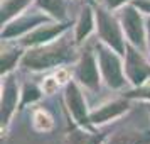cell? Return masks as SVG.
<instances>
[{"instance_id":"obj_2","label":"cell","mask_w":150,"mask_h":144,"mask_svg":"<svg viewBox=\"0 0 150 144\" xmlns=\"http://www.w3.org/2000/svg\"><path fill=\"white\" fill-rule=\"evenodd\" d=\"M113 48L110 46H103V44H98L96 46V51H98V59H100V69H101L105 80L110 87L113 88H118L125 83V78H123L122 73V66H120V59L118 56L115 54L116 51H111Z\"/></svg>"},{"instance_id":"obj_22","label":"cell","mask_w":150,"mask_h":144,"mask_svg":"<svg viewBox=\"0 0 150 144\" xmlns=\"http://www.w3.org/2000/svg\"><path fill=\"white\" fill-rule=\"evenodd\" d=\"M135 4L142 9L143 12H150V0H138V2H135Z\"/></svg>"},{"instance_id":"obj_11","label":"cell","mask_w":150,"mask_h":144,"mask_svg":"<svg viewBox=\"0 0 150 144\" xmlns=\"http://www.w3.org/2000/svg\"><path fill=\"white\" fill-rule=\"evenodd\" d=\"M149 143H150V134L137 132V130L116 132L106 141V144H149Z\"/></svg>"},{"instance_id":"obj_1","label":"cell","mask_w":150,"mask_h":144,"mask_svg":"<svg viewBox=\"0 0 150 144\" xmlns=\"http://www.w3.org/2000/svg\"><path fill=\"white\" fill-rule=\"evenodd\" d=\"M71 56H73V42H69L68 37H62L59 42H51L47 46H41L29 51L24 56L22 63L30 69H44L62 61H68Z\"/></svg>"},{"instance_id":"obj_25","label":"cell","mask_w":150,"mask_h":144,"mask_svg":"<svg viewBox=\"0 0 150 144\" xmlns=\"http://www.w3.org/2000/svg\"><path fill=\"white\" fill-rule=\"evenodd\" d=\"M149 37H150V22H149ZM149 46H150V39H149Z\"/></svg>"},{"instance_id":"obj_8","label":"cell","mask_w":150,"mask_h":144,"mask_svg":"<svg viewBox=\"0 0 150 144\" xmlns=\"http://www.w3.org/2000/svg\"><path fill=\"white\" fill-rule=\"evenodd\" d=\"M66 102L69 105L71 114L79 124H88L89 117L86 114V105H84V98L81 95V90L78 88L76 83H69L66 88Z\"/></svg>"},{"instance_id":"obj_14","label":"cell","mask_w":150,"mask_h":144,"mask_svg":"<svg viewBox=\"0 0 150 144\" xmlns=\"http://www.w3.org/2000/svg\"><path fill=\"white\" fill-rule=\"evenodd\" d=\"M30 0H2V24L7 22L12 15L21 12Z\"/></svg>"},{"instance_id":"obj_18","label":"cell","mask_w":150,"mask_h":144,"mask_svg":"<svg viewBox=\"0 0 150 144\" xmlns=\"http://www.w3.org/2000/svg\"><path fill=\"white\" fill-rule=\"evenodd\" d=\"M21 53L17 49H8V48H2V73H7L8 69L14 66L17 59H19Z\"/></svg>"},{"instance_id":"obj_4","label":"cell","mask_w":150,"mask_h":144,"mask_svg":"<svg viewBox=\"0 0 150 144\" xmlns=\"http://www.w3.org/2000/svg\"><path fill=\"white\" fill-rule=\"evenodd\" d=\"M17 97H19L17 83L12 76H8L5 78V83L2 87V127L10 122V117L17 107Z\"/></svg>"},{"instance_id":"obj_3","label":"cell","mask_w":150,"mask_h":144,"mask_svg":"<svg viewBox=\"0 0 150 144\" xmlns=\"http://www.w3.org/2000/svg\"><path fill=\"white\" fill-rule=\"evenodd\" d=\"M96 21H98V31H100V36L101 39L110 48H113L116 53H125V46H123V39H122V32H120V27L116 21L111 17V15L100 9L96 12Z\"/></svg>"},{"instance_id":"obj_9","label":"cell","mask_w":150,"mask_h":144,"mask_svg":"<svg viewBox=\"0 0 150 144\" xmlns=\"http://www.w3.org/2000/svg\"><path fill=\"white\" fill-rule=\"evenodd\" d=\"M127 109H128V103L125 102V100H115V102L108 103V105H103L100 110L93 112L89 115V122L103 124V122H106V120H110V119H113V117H118Z\"/></svg>"},{"instance_id":"obj_23","label":"cell","mask_w":150,"mask_h":144,"mask_svg":"<svg viewBox=\"0 0 150 144\" xmlns=\"http://www.w3.org/2000/svg\"><path fill=\"white\" fill-rule=\"evenodd\" d=\"M137 95L142 97V98H149L150 100V85H145L140 92H137Z\"/></svg>"},{"instance_id":"obj_24","label":"cell","mask_w":150,"mask_h":144,"mask_svg":"<svg viewBox=\"0 0 150 144\" xmlns=\"http://www.w3.org/2000/svg\"><path fill=\"white\" fill-rule=\"evenodd\" d=\"M125 0H106V5L108 7H118V5H122Z\"/></svg>"},{"instance_id":"obj_21","label":"cell","mask_w":150,"mask_h":144,"mask_svg":"<svg viewBox=\"0 0 150 144\" xmlns=\"http://www.w3.org/2000/svg\"><path fill=\"white\" fill-rule=\"evenodd\" d=\"M56 78H57V82H59V83H66L69 80V73L64 68H61V69H57V71H56Z\"/></svg>"},{"instance_id":"obj_12","label":"cell","mask_w":150,"mask_h":144,"mask_svg":"<svg viewBox=\"0 0 150 144\" xmlns=\"http://www.w3.org/2000/svg\"><path fill=\"white\" fill-rule=\"evenodd\" d=\"M46 21V17H42V15H27V17H24V19H19V21L15 22L14 26H8L4 32H2V37H12L15 34H22L24 31H27V29H32L34 26H37L39 22H44Z\"/></svg>"},{"instance_id":"obj_13","label":"cell","mask_w":150,"mask_h":144,"mask_svg":"<svg viewBox=\"0 0 150 144\" xmlns=\"http://www.w3.org/2000/svg\"><path fill=\"white\" fill-rule=\"evenodd\" d=\"M103 141V136H95L86 130H73L66 137L68 144H100Z\"/></svg>"},{"instance_id":"obj_5","label":"cell","mask_w":150,"mask_h":144,"mask_svg":"<svg viewBox=\"0 0 150 144\" xmlns=\"http://www.w3.org/2000/svg\"><path fill=\"white\" fill-rule=\"evenodd\" d=\"M127 75L132 82L138 85L150 75V66L143 61V58L133 48H127Z\"/></svg>"},{"instance_id":"obj_17","label":"cell","mask_w":150,"mask_h":144,"mask_svg":"<svg viewBox=\"0 0 150 144\" xmlns=\"http://www.w3.org/2000/svg\"><path fill=\"white\" fill-rule=\"evenodd\" d=\"M34 127L41 132L52 129V119L46 110H35L34 112Z\"/></svg>"},{"instance_id":"obj_10","label":"cell","mask_w":150,"mask_h":144,"mask_svg":"<svg viewBox=\"0 0 150 144\" xmlns=\"http://www.w3.org/2000/svg\"><path fill=\"white\" fill-rule=\"evenodd\" d=\"M66 26H61V24H49V26H42L37 31H34L32 34H29L25 39H24V44H41V42H47L51 41L56 34H59Z\"/></svg>"},{"instance_id":"obj_15","label":"cell","mask_w":150,"mask_h":144,"mask_svg":"<svg viewBox=\"0 0 150 144\" xmlns=\"http://www.w3.org/2000/svg\"><path fill=\"white\" fill-rule=\"evenodd\" d=\"M91 29H93V15H91L89 9H84L81 14V19L78 22V27H76V41H83L89 34Z\"/></svg>"},{"instance_id":"obj_16","label":"cell","mask_w":150,"mask_h":144,"mask_svg":"<svg viewBox=\"0 0 150 144\" xmlns=\"http://www.w3.org/2000/svg\"><path fill=\"white\" fill-rule=\"evenodd\" d=\"M37 4L57 19H62L66 15V0H37Z\"/></svg>"},{"instance_id":"obj_7","label":"cell","mask_w":150,"mask_h":144,"mask_svg":"<svg viewBox=\"0 0 150 144\" xmlns=\"http://www.w3.org/2000/svg\"><path fill=\"white\" fill-rule=\"evenodd\" d=\"M122 21H123V29H125L127 36L130 37V41L138 44L140 48H143V27L138 12L132 7L123 9Z\"/></svg>"},{"instance_id":"obj_20","label":"cell","mask_w":150,"mask_h":144,"mask_svg":"<svg viewBox=\"0 0 150 144\" xmlns=\"http://www.w3.org/2000/svg\"><path fill=\"white\" fill-rule=\"evenodd\" d=\"M37 97H39V90L35 88L34 85H27V87L24 88V100H22V103L32 102V100H35Z\"/></svg>"},{"instance_id":"obj_6","label":"cell","mask_w":150,"mask_h":144,"mask_svg":"<svg viewBox=\"0 0 150 144\" xmlns=\"http://www.w3.org/2000/svg\"><path fill=\"white\" fill-rule=\"evenodd\" d=\"M78 78L88 88H98V66H96L95 56L91 54V51H84L81 54V59L78 63Z\"/></svg>"},{"instance_id":"obj_19","label":"cell","mask_w":150,"mask_h":144,"mask_svg":"<svg viewBox=\"0 0 150 144\" xmlns=\"http://www.w3.org/2000/svg\"><path fill=\"white\" fill-rule=\"evenodd\" d=\"M57 87H59V82H57V78H52V76H49V78H46L44 82H42V92L44 93H54L56 90H57Z\"/></svg>"}]
</instances>
